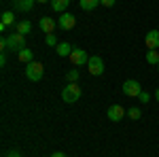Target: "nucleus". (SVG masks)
Here are the masks:
<instances>
[{
  "label": "nucleus",
  "instance_id": "nucleus-1",
  "mask_svg": "<svg viewBox=\"0 0 159 157\" xmlns=\"http://www.w3.org/2000/svg\"><path fill=\"white\" fill-rule=\"evenodd\" d=\"M25 76H28L32 83L40 81V79L45 76V66H43L40 62H30V64H25Z\"/></svg>",
  "mask_w": 159,
  "mask_h": 157
},
{
  "label": "nucleus",
  "instance_id": "nucleus-2",
  "mask_svg": "<svg viewBox=\"0 0 159 157\" xmlns=\"http://www.w3.org/2000/svg\"><path fill=\"white\" fill-rule=\"evenodd\" d=\"M79 98H81V87L76 83H68L61 89V100H64L66 104H74Z\"/></svg>",
  "mask_w": 159,
  "mask_h": 157
},
{
  "label": "nucleus",
  "instance_id": "nucleus-3",
  "mask_svg": "<svg viewBox=\"0 0 159 157\" xmlns=\"http://www.w3.org/2000/svg\"><path fill=\"white\" fill-rule=\"evenodd\" d=\"M7 49H9V51H15V53L24 51V49H25V36L13 30L11 36H7Z\"/></svg>",
  "mask_w": 159,
  "mask_h": 157
},
{
  "label": "nucleus",
  "instance_id": "nucleus-4",
  "mask_svg": "<svg viewBox=\"0 0 159 157\" xmlns=\"http://www.w3.org/2000/svg\"><path fill=\"white\" fill-rule=\"evenodd\" d=\"M123 94L129 96V98H138L142 94V87H140V83H138L136 79H127V81L123 83Z\"/></svg>",
  "mask_w": 159,
  "mask_h": 157
},
{
  "label": "nucleus",
  "instance_id": "nucleus-5",
  "mask_svg": "<svg viewBox=\"0 0 159 157\" xmlns=\"http://www.w3.org/2000/svg\"><path fill=\"white\" fill-rule=\"evenodd\" d=\"M87 70H89V74H93V76L104 74V62H102V58H98V55L89 58V62H87Z\"/></svg>",
  "mask_w": 159,
  "mask_h": 157
},
{
  "label": "nucleus",
  "instance_id": "nucleus-6",
  "mask_svg": "<svg viewBox=\"0 0 159 157\" xmlns=\"http://www.w3.org/2000/svg\"><path fill=\"white\" fill-rule=\"evenodd\" d=\"M68 60L72 62L74 66H87V62H89V55H87L83 49L74 47V51L70 53V58H68Z\"/></svg>",
  "mask_w": 159,
  "mask_h": 157
},
{
  "label": "nucleus",
  "instance_id": "nucleus-7",
  "mask_svg": "<svg viewBox=\"0 0 159 157\" xmlns=\"http://www.w3.org/2000/svg\"><path fill=\"white\" fill-rule=\"evenodd\" d=\"M57 25H60L61 30H74V25H76V17H74L72 13H61L60 15V21H57Z\"/></svg>",
  "mask_w": 159,
  "mask_h": 157
},
{
  "label": "nucleus",
  "instance_id": "nucleus-8",
  "mask_svg": "<svg viewBox=\"0 0 159 157\" xmlns=\"http://www.w3.org/2000/svg\"><path fill=\"white\" fill-rule=\"evenodd\" d=\"M106 115H108V119H110V121H115V123H117V121H121L123 117L127 115V110L123 109L121 104H112V106L108 109V113H106Z\"/></svg>",
  "mask_w": 159,
  "mask_h": 157
},
{
  "label": "nucleus",
  "instance_id": "nucleus-9",
  "mask_svg": "<svg viewBox=\"0 0 159 157\" xmlns=\"http://www.w3.org/2000/svg\"><path fill=\"white\" fill-rule=\"evenodd\" d=\"M144 45L147 49H159V30H148L144 36Z\"/></svg>",
  "mask_w": 159,
  "mask_h": 157
},
{
  "label": "nucleus",
  "instance_id": "nucleus-10",
  "mask_svg": "<svg viewBox=\"0 0 159 157\" xmlns=\"http://www.w3.org/2000/svg\"><path fill=\"white\" fill-rule=\"evenodd\" d=\"M38 25H40V30H43L45 34H53V30H55V21H53L51 17H40Z\"/></svg>",
  "mask_w": 159,
  "mask_h": 157
},
{
  "label": "nucleus",
  "instance_id": "nucleus-11",
  "mask_svg": "<svg viewBox=\"0 0 159 157\" xmlns=\"http://www.w3.org/2000/svg\"><path fill=\"white\" fill-rule=\"evenodd\" d=\"M55 51H57V55H60V58H70V53L74 51V47L70 45V43H66V40H61L60 45L55 47Z\"/></svg>",
  "mask_w": 159,
  "mask_h": 157
},
{
  "label": "nucleus",
  "instance_id": "nucleus-12",
  "mask_svg": "<svg viewBox=\"0 0 159 157\" xmlns=\"http://www.w3.org/2000/svg\"><path fill=\"white\" fill-rule=\"evenodd\" d=\"M0 24H4L7 28H15V25H17L15 11H4V13H2V17H0Z\"/></svg>",
  "mask_w": 159,
  "mask_h": 157
},
{
  "label": "nucleus",
  "instance_id": "nucleus-13",
  "mask_svg": "<svg viewBox=\"0 0 159 157\" xmlns=\"http://www.w3.org/2000/svg\"><path fill=\"white\" fill-rule=\"evenodd\" d=\"M34 4H36V0H17V2H15V11L28 13V11H32Z\"/></svg>",
  "mask_w": 159,
  "mask_h": 157
},
{
  "label": "nucleus",
  "instance_id": "nucleus-14",
  "mask_svg": "<svg viewBox=\"0 0 159 157\" xmlns=\"http://www.w3.org/2000/svg\"><path fill=\"white\" fill-rule=\"evenodd\" d=\"M68 4H70V0H51V7H53V11H57L60 15L68 11Z\"/></svg>",
  "mask_w": 159,
  "mask_h": 157
},
{
  "label": "nucleus",
  "instance_id": "nucleus-15",
  "mask_svg": "<svg viewBox=\"0 0 159 157\" xmlns=\"http://www.w3.org/2000/svg\"><path fill=\"white\" fill-rule=\"evenodd\" d=\"M15 32H19V34L28 36V34H32V24H30V21H17V25H15Z\"/></svg>",
  "mask_w": 159,
  "mask_h": 157
},
{
  "label": "nucleus",
  "instance_id": "nucleus-16",
  "mask_svg": "<svg viewBox=\"0 0 159 157\" xmlns=\"http://www.w3.org/2000/svg\"><path fill=\"white\" fill-rule=\"evenodd\" d=\"M17 58H19V62H25V64H30V62H34V53H32V49L25 47L24 51H19V53H17Z\"/></svg>",
  "mask_w": 159,
  "mask_h": 157
},
{
  "label": "nucleus",
  "instance_id": "nucleus-17",
  "mask_svg": "<svg viewBox=\"0 0 159 157\" xmlns=\"http://www.w3.org/2000/svg\"><path fill=\"white\" fill-rule=\"evenodd\" d=\"M81 2V9L83 11H93V9H98L100 0H79Z\"/></svg>",
  "mask_w": 159,
  "mask_h": 157
},
{
  "label": "nucleus",
  "instance_id": "nucleus-18",
  "mask_svg": "<svg viewBox=\"0 0 159 157\" xmlns=\"http://www.w3.org/2000/svg\"><path fill=\"white\" fill-rule=\"evenodd\" d=\"M147 62L148 64H155V66L159 64V51L157 49H148L147 51Z\"/></svg>",
  "mask_w": 159,
  "mask_h": 157
},
{
  "label": "nucleus",
  "instance_id": "nucleus-19",
  "mask_svg": "<svg viewBox=\"0 0 159 157\" xmlns=\"http://www.w3.org/2000/svg\"><path fill=\"white\" fill-rule=\"evenodd\" d=\"M79 79H81V74H79L76 68H72V70H68V72H66V81H68V83H76Z\"/></svg>",
  "mask_w": 159,
  "mask_h": 157
},
{
  "label": "nucleus",
  "instance_id": "nucleus-20",
  "mask_svg": "<svg viewBox=\"0 0 159 157\" xmlns=\"http://www.w3.org/2000/svg\"><path fill=\"white\" fill-rule=\"evenodd\" d=\"M127 117H129V119H134V121H138L140 117H142V110L136 109V106H132V109H127Z\"/></svg>",
  "mask_w": 159,
  "mask_h": 157
},
{
  "label": "nucleus",
  "instance_id": "nucleus-21",
  "mask_svg": "<svg viewBox=\"0 0 159 157\" xmlns=\"http://www.w3.org/2000/svg\"><path fill=\"white\" fill-rule=\"evenodd\" d=\"M45 45H47V47H57L60 43H57L55 34H45Z\"/></svg>",
  "mask_w": 159,
  "mask_h": 157
},
{
  "label": "nucleus",
  "instance_id": "nucleus-22",
  "mask_svg": "<svg viewBox=\"0 0 159 157\" xmlns=\"http://www.w3.org/2000/svg\"><path fill=\"white\" fill-rule=\"evenodd\" d=\"M138 100H140L142 104H148V100H151V94H148V91H142V94L138 96Z\"/></svg>",
  "mask_w": 159,
  "mask_h": 157
},
{
  "label": "nucleus",
  "instance_id": "nucleus-23",
  "mask_svg": "<svg viewBox=\"0 0 159 157\" xmlns=\"http://www.w3.org/2000/svg\"><path fill=\"white\" fill-rule=\"evenodd\" d=\"M4 157H21V153H19L17 149H11V151H7V153H4Z\"/></svg>",
  "mask_w": 159,
  "mask_h": 157
},
{
  "label": "nucleus",
  "instance_id": "nucleus-24",
  "mask_svg": "<svg viewBox=\"0 0 159 157\" xmlns=\"http://www.w3.org/2000/svg\"><path fill=\"white\" fill-rule=\"evenodd\" d=\"M100 4H102V7H115V0H100Z\"/></svg>",
  "mask_w": 159,
  "mask_h": 157
},
{
  "label": "nucleus",
  "instance_id": "nucleus-25",
  "mask_svg": "<svg viewBox=\"0 0 159 157\" xmlns=\"http://www.w3.org/2000/svg\"><path fill=\"white\" fill-rule=\"evenodd\" d=\"M0 66H7V51H2V55H0Z\"/></svg>",
  "mask_w": 159,
  "mask_h": 157
},
{
  "label": "nucleus",
  "instance_id": "nucleus-26",
  "mask_svg": "<svg viewBox=\"0 0 159 157\" xmlns=\"http://www.w3.org/2000/svg\"><path fill=\"white\" fill-rule=\"evenodd\" d=\"M51 157H66V155H64V153H60V151H57V153H53V155H51Z\"/></svg>",
  "mask_w": 159,
  "mask_h": 157
},
{
  "label": "nucleus",
  "instance_id": "nucleus-27",
  "mask_svg": "<svg viewBox=\"0 0 159 157\" xmlns=\"http://www.w3.org/2000/svg\"><path fill=\"white\" fill-rule=\"evenodd\" d=\"M155 100L159 102V87H157V91H155Z\"/></svg>",
  "mask_w": 159,
  "mask_h": 157
},
{
  "label": "nucleus",
  "instance_id": "nucleus-28",
  "mask_svg": "<svg viewBox=\"0 0 159 157\" xmlns=\"http://www.w3.org/2000/svg\"><path fill=\"white\" fill-rule=\"evenodd\" d=\"M36 2H51V0H36Z\"/></svg>",
  "mask_w": 159,
  "mask_h": 157
},
{
  "label": "nucleus",
  "instance_id": "nucleus-29",
  "mask_svg": "<svg viewBox=\"0 0 159 157\" xmlns=\"http://www.w3.org/2000/svg\"><path fill=\"white\" fill-rule=\"evenodd\" d=\"M157 70H159V64H157Z\"/></svg>",
  "mask_w": 159,
  "mask_h": 157
},
{
  "label": "nucleus",
  "instance_id": "nucleus-30",
  "mask_svg": "<svg viewBox=\"0 0 159 157\" xmlns=\"http://www.w3.org/2000/svg\"><path fill=\"white\" fill-rule=\"evenodd\" d=\"M15 2H17V0H15Z\"/></svg>",
  "mask_w": 159,
  "mask_h": 157
}]
</instances>
